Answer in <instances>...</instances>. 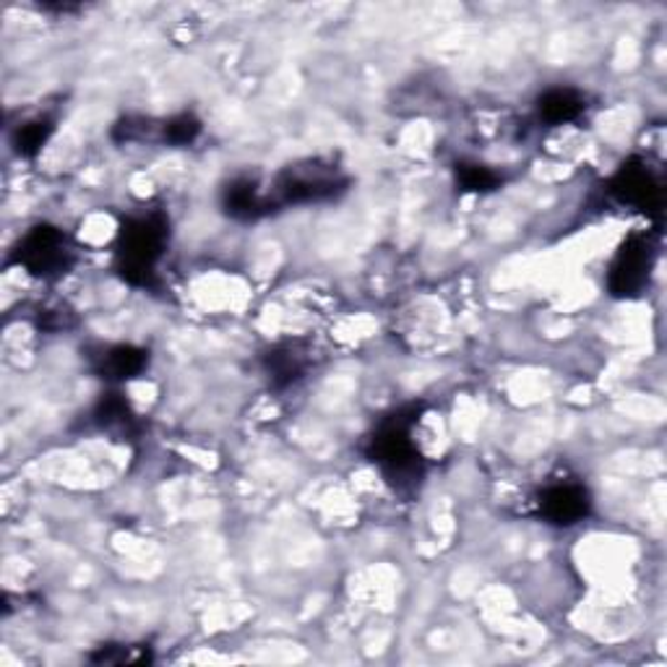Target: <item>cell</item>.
I'll return each instance as SVG.
<instances>
[{
  "label": "cell",
  "mask_w": 667,
  "mask_h": 667,
  "mask_svg": "<svg viewBox=\"0 0 667 667\" xmlns=\"http://www.w3.org/2000/svg\"><path fill=\"white\" fill-rule=\"evenodd\" d=\"M63 238L53 235L50 230H37L27 235V241L18 245V264L35 271V274H44L53 264L63 261Z\"/></svg>",
  "instance_id": "obj_1"
}]
</instances>
